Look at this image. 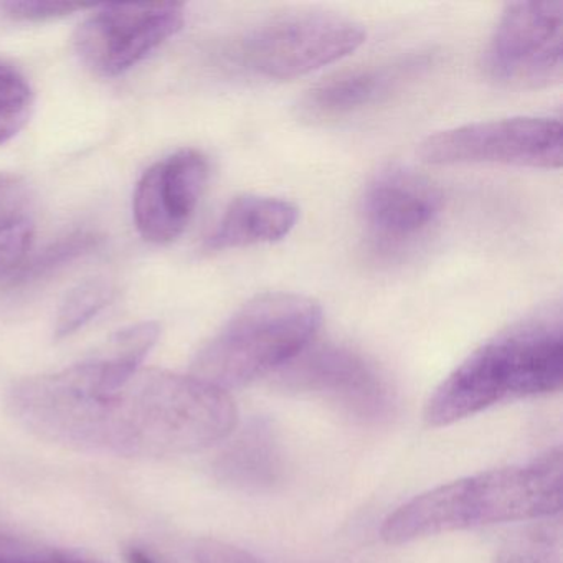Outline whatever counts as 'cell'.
<instances>
[{
  "instance_id": "1",
  "label": "cell",
  "mask_w": 563,
  "mask_h": 563,
  "mask_svg": "<svg viewBox=\"0 0 563 563\" xmlns=\"http://www.w3.org/2000/svg\"><path fill=\"white\" fill-rule=\"evenodd\" d=\"M8 407L42 440L144 460L199 453L239 421L227 391L190 374L140 367L107 344L64 371L18 382Z\"/></svg>"
},
{
  "instance_id": "2",
  "label": "cell",
  "mask_w": 563,
  "mask_h": 563,
  "mask_svg": "<svg viewBox=\"0 0 563 563\" xmlns=\"http://www.w3.org/2000/svg\"><path fill=\"white\" fill-rule=\"evenodd\" d=\"M562 382V305L550 302L474 349L438 385L424 421L450 427L506 401L559 391Z\"/></svg>"
},
{
  "instance_id": "3",
  "label": "cell",
  "mask_w": 563,
  "mask_h": 563,
  "mask_svg": "<svg viewBox=\"0 0 563 563\" xmlns=\"http://www.w3.org/2000/svg\"><path fill=\"white\" fill-rule=\"evenodd\" d=\"M562 450L555 448L527 464L434 487L391 512L382 526V539L405 545L456 530L552 519L562 510Z\"/></svg>"
},
{
  "instance_id": "4",
  "label": "cell",
  "mask_w": 563,
  "mask_h": 563,
  "mask_svg": "<svg viewBox=\"0 0 563 563\" xmlns=\"http://www.w3.org/2000/svg\"><path fill=\"white\" fill-rule=\"evenodd\" d=\"M321 322V306L308 296H256L197 352L190 375L227 394L246 387L298 357Z\"/></svg>"
},
{
  "instance_id": "5",
  "label": "cell",
  "mask_w": 563,
  "mask_h": 563,
  "mask_svg": "<svg viewBox=\"0 0 563 563\" xmlns=\"http://www.w3.org/2000/svg\"><path fill=\"white\" fill-rule=\"evenodd\" d=\"M364 41V27L345 15L296 9L253 25L240 38L235 58L258 77L292 80L347 57Z\"/></svg>"
},
{
  "instance_id": "6",
  "label": "cell",
  "mask_w": 563,
  "mask_h": 563,
  "mask_svg": "<svg viewBox=\"0 0 563 563\" xmlns=\"http://www.w3.org/2000/svg\"><path fill=\"white\" fill-rule=\"evenodd\" d=\"M562 137V123L553 118H504L431 134L418 147V156L431 166L500 164L560 169Z\"/></svg>"
},
{
  "instance_id": "7",
  "label": "cell",
  "mask_w": 563,
  "mask_h": 563,
  "mask_svg": "<svg viewBox=\"0 0 563 563\" xmlns=\"http://www.w3.org/2000/svg\"><path fill=\"white\" fill-rule=\"evenodd\" d=\"M484 70L500 87L536 90L563 74V2L506 5L484 54Z\"/></svg>"
},
{
  "instance_id": "8",
  "label": "cell",
  "mask_w": 563,
  "mask_h": 563,
  "mask_svg": "<svg viewBox=\"0 0 563 563\" xmlns=\"http://www.w3.org/2000/svg\"><path fill=\"white\" fill-rule=\"evenodd\" d=\"M278 387L321 398L361 423H382L395 413L387 378L354 349L311 344L278 372Z\"/></svg>"
},
{
  "instance_id": "9",
  "label": "cell",
  "mask_w": 563,
  "mask_h": 563,
  "mask_svg": "<svg viewBox=\"0 0 563 563\" xmlns=\"http://www.w3.org/2000/svg\"><path fill=\"white\" fill-rule=\"evenodd\" d=\"M75 34V51L88 70L114 78L150 57L183 29L179 2L104 4L93 8Z\"/></svg>"
},
{
  "instance_id": "10",
  "label": "cell",
  "mask_w": 563,
  "mask_h": 563,
  "mask_svg": "<svg viewBox=\"0 0 563 563\" xmlns=\"http://www.w3.org/2000/svg\"><path fill=\"white\" fill-rule=\"evenodd\" d=\"M209 179V161L197 150H180L151 166L137 183L133 217L146 242H176L192 220Z\"/></svg>"
},
{
  "instance_id": "11",
  "label": "cell",
  "mask_w": 563,
  "mask_h": 563,
  "mask_svg": "<svg viewBox=\"0 0 563 563\" xmlns=\"http://www.w3.org/2000/svg\"><path fill=\"white\" fill-rule=\"evenodd\" d=\"M430 67L428 55H410L385 64L339 71L314 85L296 104L299 120L334 123L390 98Z\"/></svg>"
},
{
  "instance_id": "12",
  "label": "cell",
  "mask_w": 563,
  "mask_h": 563,
  "mask_svg": "<svg viewBox=\"0 0 563 563\" xmlns=\"http://www.w3.org/2000/svg\"><path fill=\"white\" fill-rule=\"evenodd\" d=\"M443 209V194L427 177L388 167L368 183L361 212L368 232L384 242H401L434 222Z\"/></svg>"
},
{
  "instance_id": "13",
  "label": "cell",
  "mask_w": 563,
  "mask_h": 563,
  "mask_svg": "<svg viewBox=\"0 0 563 563\" xmlns=\"http://www.w3.org/2000/svg\"><path fill=\"white\" fill-rule=\"evenodd\" d=\"M298 217V209L288 200L246 194L227 206L203 246L223 252L278 242L295 229Z\"/></svg>"
},
{
  "instance_id": "14",
  "label": "cell",
  "mask_w": 563,
  "mask_h": 563,
  "mask_svg": "<svg viewBox=\"0 0 563 563\" xmlns=\"http://www.w3.org/2000/svg\"><path fill=\"white\" fill-rule=\"evenodd\" d=\"M222 483L243 490H265L283 476L278 434L265 420H253L235 434L213 463Z\"/></svg>"
},
{
  "instance_id": "15",
  "label": "cell",
  "mask_w": 563,
  "mask_h": 563,
  "mask_svg": "<svg viewBox=\"0 0 563 563\" xmlns=\"http://www.w3.org/2000/svg\"><path fill=\"white\" fill-rule=\"evenodd\" d=\"M101 240L103 239L91 230H77L62 236L27 262H22L21 266L8 276L9 288H24L42 282L58 269L97 250Z\"/></svg>"
},
{
  "instance_id": "16",
  "label": "cell",
  "mask_w": 563,
  "mask_h": 563,
  "mask_svg": "<svg viewBox=\"0 0 563 563\" xmlns=\"http://www.w3.org/2000/svg\"><path fill=\"white\" fill-rule=\"evenodd\" d=\"M114 296L117 288L107 278L85 279L75 286L58 308L54 338L62 341L77 334L113 302Z\"/></svg>"
},
{
  "instance_id": "17",
  "label": "cell",
  "mask_w": 563,
  "mask_h": 563,
  "mask_svg": "<svg viewBox=\"0 0 563 563\" xmlns=\"http://www.w3.org/2000/svg\"><path fill=\"white\" fill-rule=\"evenodd\" d=\"M34 104V90L25 75L0 58V146L27 126Z\"/></svg>"
},
{
  "instance_id": "18",
  "label": "cell",
  "mask_w": 563,
  "mask_h": 563,
  "mask_svg": "<svg viewBox=\"0 0 563 563\" xmlns=\"http://www.w3.org/2000/svg\"><path fill=\"white\" fill-rule=\"evenodd\" d=\"M0 563H108L97 556L0 532Z\"/></svg>"
},
{
  "instance_id": "19",
  "label": "cell",
  "mask_w": 563,
  "mask_h": 563,
  "mask_svg": "<svg viewBox=\"0 0 563 563\" xmlns=\"http://www.w3.org/2000/svg\"><path fill=\"white\" fill-rule=\"evenodd\" d=\"M559 533L537 527L510 540L494 563H560Z\"/></svg>"
},
{
  "instance_id": "20",
  "label": "cell",
  "mask_w": 563,
  "mask_h": 563,
  "mask_svg": "<svg viewBox=\"0 0 563 563\" xmlns=\"http://www.w3.org/2000/svg\"><path fill=\"white\" fill-rule=\"evenodd\" d=\"M34 227L22 217L0 220V278L21 266L31 250Z\"/></svg>"
},
{
  "instance_id": "21",
  "label": "cell",
  "mask_w": 563,
  "mask_h": 563,
  "mask_svg": "<svg viewBox=\"0 0 563 563\" xmlns=\"http://www.w3.org/2000/svg\"><path fill=\"white\" fill-rule=\"evenodd\" d=\"M93 8V5L78 4V2H64V0H21V2H4L0 9L22 22H45L54 19H64L78 11Z\"/></svg>"
},
{
  "instance_id": "22",
  "label": "cell",
  "mask_w": 563,
  "mask_h": 563,
  "mask_svg": "<svg viewBox=\"0 0 563 563\" xmlns=\"http://www.w3.org/2000/svg\"><path fill=\"white\" fill-rule=\"evenodd\" d=\"M196 563H265L253 553L217 539H202L194 547Z\"/></svg>"
},
{
  "instance_id": "23",
  "label": "cell",
  "mask_w": 563,
  "mask_h": 563,
  "mask_svg": "<svg viewBox=\"0 0 563 563\" xmlns=\"http://www.w3.org/2000/svg\"><path fill=\"white\" fill-rule=\"evenodd\" d=\"M21 189V179L11 174H0V212L11 206Z\"/></svg>"
},
{
  "instance_id": "24",
  "label": "cell",
  "mask_w": 563,
  "mask_h": 563,
  "mask_svg": "<svg viewBox=\"0 0 563 563\" xmlns=\"http://www.w3.org/2000/svg\"><path fill=\"white\" fill-rule=\"evenodd\" d=\"M126 563H157V560L140 547H131L126 552Z\"/></svg>"
}]
</instances>
